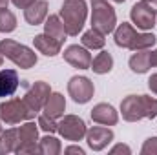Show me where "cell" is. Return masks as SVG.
I'll return each mask as SVG.
<instances>
[{
	"mask_svg": "<svg viewBox=\"0 0 157 155\" xmlns=\"http://www.w3.org/2000/svg\"><path fill=\"white\" fill-rule=\"evenodd\" d=\"M122 119L128 122H137L143 119L157 117V99L148 95H128L121 102Z\"/></svg>",
	"mask_w": 157,
	"mask_h": 155,
	"instance_id": "6da1fadb",
	"label": "cell"
},
{
	"mask_svg": "<svg viewBox=\"0 0 157 155\" xmlns=\"http://www.w3.org/2000/svg\"><path fill=\"white\" fill-rule=\"evenodd\" d=\"M59 17L62 18L66 31L70 37H77L84 28L88 17V4L86 0H64L60 6Z\"/></svg>",
	"mask_w": 157,
	"mask_h": 155,
	"instance_id": "7a4b0ae2",
	"label": "cell"
},
{
	"mask_svg": "<svg viewBox=\"0 0 157 155\" xmlns=\"http://www.w3.org/2000/svg\"><path fill=\"white\" fill-rule=\"evenodd\" d=\"M0 53L6 59H9L15 66H18L20 70H29L39 60L37 53L31 47H28L24 44H18V42H15V40H11V39L0 40Z\"/></svg>",
	"mask_w": 157,
	"mask_h": 155,
	"instance_id": "3957f363",
	"label": "cell"
},
{
	"mask_svg": "<svg viewBox=\"0 0 157 155\" xmlns=\"http://www.w3.org/2000/svg\"><path fill=\"white\" fill-rule=\"evenodd\" d=\"M115 26L117 15L108 0H91V28L99 29L102 35H110L113 33Z\"/></svg>",
	"mask_w": 157,
	"mask_h": 155,
	"instance_id": "277c9868",
	"label": "cell"
},
{
	"mask_svg": "<svg viewBox=\"0 0 157 155\" xmlns=\"http://www.w3.org/2000/svg\"><path fill=\"white\" fill-rule=\"evenodd\" d=\"M24 86L28 89H26L22 100H24V104H26V108L29 112V117L35 119L39 115V112H42V108H44V104H46V100H48V97L51 93V88H49L48 82H42V80H37L33 84L24 82Z\"/></svg>",
	"mask_w": 157,
	"mask_h": 155,
	"instance_id": "5b68a950",
	"label": "cell"
},
{
	"mask_svg": "<svg viewBox=\"0 0 157 155\" xmlns=\"http://www.w3.org/2000/svg\"><path fill=\"white\" fill-rule=\"evenodd\" d=\"M59 135L64 139V141H71V142H78L86 137V122L77 115H62L60 117V122H59V128H57Z\"/></svg>",
	"mask_w": 157,
	"mask_h": 155,
	"instance_id": "8992f818",
	"label": "cell"
},
{
	"mask_svg": "<svg viewBox=\"0 0 157 155\" xmlns=\"http://www.w3.org/2000/svg\"><path fill=\"white\" fill-rule=\"evenodd\" d=\"M39 124L28 120L18 128V146L17 152L18 155H26V153H39Z\"/></svg>",
	"mask_w": 157,
	"mask_h": 155,
	"instance_id": "52a82bcc",
	"label": "cell"
},
{
	"mask_svg": "<svg viewBox=\"0 0 157 155\" xmlns=\"http://www.w3.org/2000/svg\"><path fill=\"white\" fill-rule=\"evenodd\" d=\"M0 120L6 124H20L22 120H31V117L22 99H9L0 102Z\"/></svg>",
	"mask_w": 157,
	"mask_h": 155,
	"instance_id": "ba28073f",
	"label": "cell"
},
{
	"mask_svg": "<svg viewBox=\"0 0 157 155\" xmlns=\"http://www.w3.org/2000/svg\"><path fill=\"white\" fill-rule=\"evenodd\" d=\"M68 93L70 97L73 99V102L77 104H86L93 99V93H95V88H93V82L88 77H75L70 78L68 82Z\"/></svg>",
	"mask_w": 157,
	"mask_h": 155,
	"instance_id": "9c48e42d",
	"label": "cell"
},
{
	"mask_svg": "<svg viewBox=\"0 0 157 155\" xmlns=\"http://www.w3.org/2000/svg\"><path fill=\"white\" fill-rule=\"evenodd\" d=\"M62 55H64V60L70 66L77 68V70H90L91 60H93L90 49L84 47V46H78V44H73V46L66 47Z\"/></svg>",
	"mask_w": 157,
	"mask_h": 155,
	"instance_id": "30bf717a",
	"label": "cell"
},
{
	"mask_svg": "<svg viewBox=\"0 0 157 155\" xmlns=\"http://www.w3.org/2000/svg\"><path fill=\"white\" fill-rule=\"evenodd\" d=\"M113 141V131L104 126H93L86 131V142L93 152H102Z\"/></svg>",
	"mask_w": 157,
	"mask_h": 155,
	"instance_id": "8fae6325",
	"label": "cell"
},
{
	"mask_svg": "<svg viewBox=\"0 0 157 155\" xmlns=\"http://www.w3.org/2000/svg\"><path fill=\"white\" fill-rule=\"evenodd\" d=\"M130 18H132V22H133L139 29H144V31H148V29H152V28L155 26V13L146 6L143 0L137 2V4L132 7Z\"/></svg>",
	"mask_w": 157,
	"mask_h": 155,
	"instance_id": "7c38bea8",
	"label": "cell"
},
{
	"mask_svg": "<svg viewBox=\"0 0 157 155\" xmlns=\"http://www.w3.org/2000/svg\"><path fill=\"white\" fill-rule=\"evenodd\" d=\"M90 115H91L93 122L102 124V126H115L119 122V113L115 112V108L112 104H106V102H101V104L93 106Z\"/></svg>",
	"mask_w": 157,
	"mask_h": 155,
	"instance_id": "4fadbf2b",
	"label": "cell"
},
{
	"mask_svg": "<svg viewBox=\"0 0 157 155\" xmlns=\"http://www.w3.org/2000/svg\"><path fill=\"white\" fill-rule=\"evenodd\" d=\"M33 46H35V49H37L39 53H42V55H46V57H55V55L60 53L62 42L55 40L53 37H49V35H46V33H40V35H35Z\"/></svg>",
	"mask_w": 157,
	"mask_h": 155,
	"instance_id": "5bb4252c",
	"label": "cell"
},
{
	"mask_svg": "<svg viewBox=\"0 0 157 155\" xmlns=\"http://www.w3.org/2000/svg\"><path fill=\"white\" fill-rule=\"evenodd\" d=\"M137 35L139 33L135 31V28L132 24H128V22L119 24L117 28L113 29V40H115V44H117L119 47H126V49H132Z\"/></svg>",
	"mask_w": 157,
	"mask_h": 155,
	"instance_id": "9a60e30c",
	"label": "cell"
},
{
	"mask_svg": "<svg viewBox=\"0 0 157 155\" xmlns=\"http://www.w3.org/2000/svg\"><path fill=\"white\" fill-rule=\"evenodd\" d=\"M44 33L49 35V37H53V39L59 40V42H62V44H64L66 35H68L66 26H64V22H62V18L59 15H49L44 20Z\"/></svg>",
	"mask_w": 157,
	"mask_h": 155,
	"instance_id": "2e32d148",
	"label": "cell"
},
{
	"mask_svg": "<svg viewBox=\"0 0 157 155\" xmlns=\"http://www.w3.org/2000/svg\"><path fill=\"white\" fill-rule=\"evenodd\" d=\"M42 112L46 115L53 117V119H60L64 115V112H66V99H64V95L51 91L48 100H46V104H44V108H42Z\"/></svg>",
	"mask_w": 157,
	"mask_h": 155,
	"instance_id": "e0dca14e",
	"label": "cell"
},
{
	"mask_svg": "<svg viewBox=\"0 0 157 155\" xmlns=\"http://www.w3.org/2000/svg\"><path fill=\"white\" fill-rule=\"evenodd\" d=\"M24 18L31 26H39L48 18V2L46 0H37L31 4L28 9H24Z\"/></svg>",
	"mask_w": 157,
	"mask_h": 155,
	"instance_id": "ac0fdd59",
	"label": "cell"
},
{
	"mask_svg": "<svg viewBox=\"0 0 157 155\" xmlns=\"http://www.w3.org/2000/svg\"><path fill=\"white\" fill-rule=\"evenodd\" d=\"M18 73L15 70H0V97H11L18 89Z\"/></svg>",
	"mask_w": 157,
	"mask_h": 155,
	"instance_id": "d6986e66",
	"label": "cell"
},
{
	"mask_svg": "<svg viewBox=\"0 0 157 155\" xmlns=\"http://www.w3.org/2000/svg\"><path fill=\"white\" fill-rule=\"evenodd\" d=\"M128 64H130V70L133 73H139V75L146 73L152 68V64H150V49H139V51H135L130 57Z\"/></svg>",
	"mask_w": 157,
	"mask_h": 155,
	"instance_id": "ffe728a7",
	"label": "cell"
},
{
	"mask_svg": "<svg viewBox=\"0 0 157 155\" xmlns=\"http://www.w3.org/2000/svg\"><path fill=\"white\" fill-rule=\"evenodd\" d=\"M112 68H113V57L108 51H101L91 60V66H90V70H93V73L97 75H106L112 71Z\"/></svg>",
	"mask_w": 157,
	"mask_h": 155,
	"instance_id": "44dd1931",
	"label": "cell"
},
{
	"mask_svg": "<svg viewBox=\"0 0 157 155\" xmlns=\"http://www.w3.org/2000/svg\"><path fill=\"white\" fill-rule=\"evenodd\" d=\"M18 146V130H6L0 133V155L17 152Z\"/></svg>",
	"mask_w": 157,
	"mask_h": 155,
	"instance_id": "7402d4cb",
	"label": "cell"
},
{
	"mask_svg": "<svg viewBox=\"0 0 157 155\" xmlns=\"http://www.w3.org/2000/svg\"><path fill=\"white\" fill-rule=\"evenodd\" d=\"M106 35H102L99 29H95V28H91V29H88L84 35H82V46L84 47H88V49H102L104 47V44H106V39H104Z\"/></svg>",
	"mask_w": 157,
	"mask_h": 155,
	"instance_id": "603a6c76",
	"label": "cell"
},
{
	"mask_svg": "<svg viewBox=\"0 0 157 155\" xmlns=\"http://www.w3.org/2000/svg\"><path fill=\"white\" fill-rule=\"evenodd\" d=\"M62 150L60 146V141L57 137H53L51 133H48L46 137H42L39 141V153L44 155H59Z\"/></svg>",
	"mask_w": 157,
	"mask_h": 155,
	"instance_id": "cb8c5ba5",
	"label": "cell"
},
{
	"mask_svg": "<svg viewBox=\"0 0 157 155\" xmlns=\"http://www.w3.org/2000/svg\"><path fill=\"white\" fill-rule=\"evenodd\" d=\"M17 28V17L13 11H9L7 7L6 9H0V31L2 33H11L15 31Z\"/></svg>",
	"mask_w": 157,
	"mask_h": 155,
	"instance_id": "d4e9b609",
	"label": "cell"
},
{
	"mask_svg": "<svg viewBox=\"0 0 157 155\" xmlns=\"http://www.w3.org/2000/svg\"><path fill=\"white\" fill-rule=\"evenodd\" d=\"M157 37L154 33H139L137 39L132 46V51H139V49H150L152 46H155Z\"/></svg>",
	"mask_w": 157,
	"mask_h": 155,
	"instance_id": "484cf974",
	"label": "cell"
},
{
	"mask_svg": "<svg viewBox=\"0 0 157 155\" xmlns=\"http://www.w3.org/2000/svg\"><path fill=\"white\" fill-rule=\"evenodd\" d=\"M39 128L42 130V131H46V133H55L57 131V128H59V122L53 119V117L46 115V113H42V115H39Z\"/></svg>",
	"mask_w": 157,
	"mask_h": 155,
	"instance_id": "4316f807",
	"label": "cell"
},
{
	"mask_svg": "<svg viewBox=\"0 0 157 155\" xmlns=\"http://www.w3.org/2000/svg\"><path fill=\"white\" fill-rule=\"evenodd\" d=\"M143 155H157V137H150L144 141L143 148H141Z\"/></svg>",
	"mask_w": 157,
	"mask_h": 155,
	"instance_id": "83f0119b",
	"label": "cell"
},
{
	"mask_svg": "<svg viewBox=\"0 0 157 155\" xmlns=\"http://www.w3.org/2000/svg\"><path fill=\"white\" fill-rule=\"evenodd\" d=\"M110 153H112V155H115V153H126V155H130V153H132V150H130V146H128V144H115V146L110 150Z\"/></svg>",
	"mask_w": 157,
	"mask_h": 155,
	"instance_id": "f1b7e54d",
	"label": "cell"
},
{
	"mask_svg": "<svg viewBox=\"0 0 157 155\" xmlns=\"http://www.w3.org/2000/svg\"><path fill=\"white\" fill-rule=\"evenodd\" d=\"M13 2V6H17L18 9H28L31 4H35L37 0H11Z\"/></svg>",
	"mask_w": 157,
	"mask_h": 155,
	"instance_id": "f546056e",
	"label": "cell"
},
{
	"mask_svg": "<svg viewBox=\"0 0 157 155\" xmlns=\"http://www.w3.org/2000/svg\"><path fill=\"white\" fill-rule=\"evenodd\" d=\"M148 88L152 89V93H155L157 95V73H154L152 77L148 78Z\"/></svg>",
	"mask_w": 157,
	"mask_h": 155,
	"instance_id": "4dcf8cb0",
	"label": "cell"
},
{
	"mask_svg": "<svg viewBox=\"0 0 157 155\" xmlns=\"http://www.w3.org/2000/svg\"><path fill=\"white\" fill-rule=\"evenodd\" d=\"M64 153H78V155H84V148H80V146H68L66 150H64Z\"/></svg>",
	"mask_w": 157,
	"mask_h": 155,
	"instance_id": "1f68e13d",
	"label": "cell"
},
{
	"mask_svg": "<svg viewBox=\"0 0 157 155\" xmlns=\"http://www.w3.org/2000/svg\"><path fill=\"white\" fill-rule=\"evenodd\" d=\"M143 2H144V4H146V6H148V7L157 15V0H143Z\"/></svg>",
	"mask_w": 157,
	"mask_h": 155,
	"instance_id": "d6a6232c",
	"label": "cell"
},
{
	"mask_svg": "<svg viewBox=\"0 0 157 155\" xmlns=\"http://www.w3.org/2000/svg\"><path fill=\"white\" fill-rule=\"evenodd\" d=\"M150 64H152L154 68H157V49L150 51Z\"/></svg>",
	"mask_w": 157,
	"mask_h": 155,
	"instance_id": "836d02e7",
	"label": "cell"
},
{
	"mask_svg": "<svg viewBox=\"0 0 157 155\" xmlns=\"http://www.w3.org/2000/svg\"><path fill=\"white\" fill-rule=\"evenodd\" d=\"M9 2H11V0H0V9H6Z\"/></svg>",
	"mask_w": 157,
	"mask_h": 155,
	"instance_id": "e575fe53",
	"label": "cell"
},
{
	"mask_svg": "<svg viewBox=\"0 0 157 155\" xmlns=\"http://www.w3.org/2000/svg\"><path fill=\"white\" fill-rule=\"evenodd\" d=\"M2 64H4V55L0 53V68H2Z\"/></svg>",
	"mask_w": 157,
	"mask_h": 155,
	"instance_id": "d590c367",
	"label": "cell"
},
{
	"mask_svg": "<svg viewBox=\"0 0 157 155\" xmlns=\"http://www.w3.org/2000/svg\"><path fill=\"white\" fill-rule=\"evenodd\" d=\"M113 2H117V4H122V2H126V0H113Z\"/></svg>",
	"mask_w": 157,
	"mask_h": 155,
	"instance_id": "8d00e7d4",
	"label": "cell"
},
{
	"mask_svg": "<svg viewBox=\"0 0 157 155\" xmlns=\"http://www.w3.org/2000/svg\"><path fill=\"white\" fill-rule=\"evenodd\" d=\"M0 122H2V120H0ZM2 131H4V130H2V126H0V133H2Z\"/></svg>",
	"mask_w": 157,
	"mask_h": 155,
	"instance_id": "74e56055",
	"label": "cell"
}]
</instances>
